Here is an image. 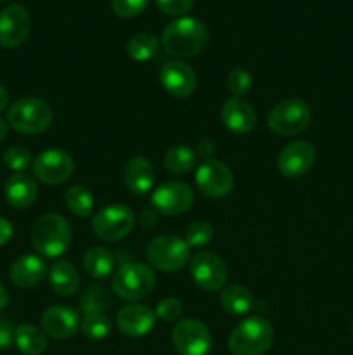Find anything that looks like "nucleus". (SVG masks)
Returning <instances> with one entry per match:
<instances>
[{"mask_svg": "<svg viewBox=\"0 0 353 355\" xmlns=\"http://www.w3.org/2000/svg\"><path fill=\"white\" fill-rule=\"evenodd\" d=\"M161 44L173 58H192L208 44V30L197 17L180 16L165 28Z\"/></svg>", "mask_w": 353, "mask_h": 355, "instance_id": "obj_1", "label": "nucleus"}, {"mask_svg": "<svg viewBox=\"0 0 353 355\" xmlns=\"http://www.w3.org/2000/svg\"><path fill=\"white\" fill-rule=\"evenodd\" d=\"M273 345V326L262 315H251L239 322L228 336L232 355H263Z\"/></svg>", "mask_w": 353, "mask_h": 355, "instance_id": "obj_2", "label": "nucleus"}, {"mask_svg": "<svg viewBox=\"0 0 353 355\" xmlns=\"http://www.w3.org/2000/svg\"><path fill=\"white\" fill-rule=\"evenodd\" d=\"M31 243L42 257H61L71 243V225L59 214L42 215L31 229Z\"/></svg>", "mask_w": 353, "mask_h": 355, "instance_id": "obj_3", "label": "nucleus"}, {"mask_svg": "<svg viewBox=\"0 0 353 355\" xmlns=\"http://www.w3.org/2000/svg\"><path fill=\"white\" fill-rule=\"evenodd\" d=\"M311 123V110L300 97L280 101L270 110L266 127L279 137L298 135L307 130Z\"/></svg>", "mask_w": 353, "mask_h": 355, "instance_id": "obj_4", "label": "nucleus"}, {"mask_svg": "<svg viewBox=\"0 0 353 355\" xmlns=\"http://www.w3.org/2000/svg\"><path fill=\"white\" fill-rule=\"evenodd\" d=\"M7 123L23 135H38L52 123V110L38 97H23L9 107Z\"/></svg>", "mask_w": 353, "mask_h": 355, "instance_id": "obj_5", "label": "nucleus"}, {"mask_svg": "<svg viewBox=\"0 0 353 355\" xmlns=\"http://www.w3.org/2000/svg\"><path fill=\"white\" fill-rule=\"evenodd\" d=\"M156 276L145 263L127 262L114 272L111 288L125 302H138L154 290Z\"/></svg>", "mask_w": 353, "mask_h": 355, "instance_id": "obj_6", "label": "nucleus"}, {"mask_svg": "<svg viewBox=\"0 0 353 355\" xmlns=\"http://www.w3.org/2000/svg\"><path fill=\"white\" fill-rule=\"evenodd\" d=\"M145 257L154 269L161 272H175L189 262L190 248L185 239L173 234H163L149 243Z\"/></svg>", "mask_w": 353, "mask_h": 355, "instance_id": "obj_7", "label": "nucleus"}, {"mask_svg": "<svg viewBox=\"0 0 353 355\" xmlns=\"http://www.w3.org/2000/svg\"><path fill=\"white\" fill-rule=\"evenodd\" d=\"M135 225V215L127 205H109L97 211L92 218V229L102 241H120L127 238Z\"/></svg>", "mask_w": 353, "mask_h": 355, "instance_id": "obj_8", "label": "nucleus"}, {"mask_svg": "<svg viewBox=\"0 0 353 355\" xmlns=\"http://www.w3.org/2000/svg\"><path fill=\"white\" fill-rule=\"evenodd\" d=\"M172 340L180 355H208L213 345L208 326L197 319H180L173 328Z\"/></svg>", "mask_w": 353, "mask_h": 355, "instance_id": "obj_9", "label": "nucleus"}, {"mask_svg": "<svg viewBox=\"0 0 353 355\" xmlns=\"http://www.w3.org/2000/svg\"><path fill=\"white\" fill-rule=\"evenodd\" d=\"M194 193L190 186L179 182V180H168L163 182L152 191L151 205L158 214L166 217H176L182 215L192 207Z\"/></svg>", "mask_w": 353, "mask_h": 355, "instance_id": "obj_10", "label": "nucleus"}, {"mask_svg": "<svg viewBox=\"0 0 353 355\" xmlns=\"http://www.w3.org/2000/svg\"><path fill=\"white\" fill-rule=\"evenodd\" d=\"M33 173L40 182L57 186L66 182L75 172V162L64 149H45L33 159Z\"/></svg>", "mask_w": 353, "mask_h": 355, "instance_id": "obj_11", "label": "nucleus"}, {"mask_svg": "<svg viewBox=\"0 0 353 355\" xmlns=\"http://www.w3.org/2000/svg\"><path fill=\"white\" fill-rule=\"evenodd\" d=\"M190 276L201 290L215 293L218 290H224L228 270L217 253L199 252L190 260Z\"/></svg>", "mask_w": 353, "mask_h": 355, "instance_id": "obj_12", "label": "nucleus"}, {"mask_svg": "<svg viewBox=\"0 0 353 355\" xmlns=\"http://www.w3.org/2000/svg\"><path fill=\"white\" fill-rule=\"evenodd\" d=\"M196 184L208 198H225L234 189V173L220 159H204L196 172Z\"/></svg>", "mask_w": 353, "mask_h": 355, "instance_id": "obj_13", "label": "nucleus"}, {"mask_svg": "<svg viewBox=\"0 0 353 355\" xmlns=\"http://www.w3.org/2000/svg\"><path fill=\"white\" fill-rule=\"evenodd\" d=\"M31 31L30 12L19 3H12L0 10V45L16 49L26 42Z\"/></svg>", "mask_w": 353, "mask_h": 355, "instance_id": "obj_14", "label": "nucleus"}, {"mask_svg": "<svg viewBox=\"0 0 353 355\" xmlns=\"http://www.w3.org/2000/svg\"><path fill=\"white\" fill-rule=\"evenodd\" d=\"M317 159L315 148L307 141H293L284 146L277 158V168L286 179H300L311 170Z\"/></svg>", "mask_w": 353, "mask_h": 355, "instance_id": "obj_15", "label": "nucleus"}, {"mask_svg": "<svg viewBox=\"0 0 353 355\" xmlns=\"http://www.w3.org/2000/svg\"><path fill=\"white\" fill-rule=\"evenodd\" d=\"M159 82L172 97L185 99V97L192 96V92L196 90L197 78L194 69L185 62L168 61L163 64L161 71H159Z\"/></svg>", "mask_w": 353, "mask_h": 355, "instance_id": "obj_16", "label": "nucleus"}, {"mask_svg": "<svg viewBox=\"0 0 353 355\" xmlns=\"http://www.w3.org/2000/svg\"><path fill=\"white\" fill-rule=\"evenodd\" d=\"M225 128L235 135H246L255 128L256 113L251 104L242 97H228L220 110Z\"/></svg>", "mask_w": 353, "mask_h": 355, "instance_id": "obj_17", "label": "nucleus"}, {"mask_svg": "<svg viewBox=\"0 0 353 355\" xmlns=\"http://www.w3.org/2000/svg\"><path fill=\"white\" fill-rule=\"evenodd\" d=\"M42 328L55 340H68L80 329V318L76 311L64 305H52L42 314Z\"/></svg>", "mask_w": 353, "mask_h": 355, "instance_id": "obj_18", "label": "nucleus"}, {"mask_svg": "<svg viewBox=\"0 0 353 355\" xmlns=\"http://www.w3.org/2000/svg\"><path fill=\"white\" fill-rule=\"evenodd\" d=\"M116 324L125 336L138 338L151 333L156 324V314L149 307L141 304H128L118 312Z\"/></svg>", "mask_w": 353, "mask_h": 355, "instance_id": "obj_19", "label": "nucleus"}, {"mask_svg": "<svg viewBox=\"0 0 353 355\" xmlns=\"http://www.w3.org/2000/svg\"><path fill=\"white\" fill-rule=\"evenodd\" d=\"M47 276V266L38 255H23L12 262L9 269V277L17 288L30 290L38 286Z\"/></svg>", "mask_w": 353, "mask_h": 355, "instance_id": "obj_20", "label": "nucleus"}, {"mask_svg": "<svg viewBox=\"0 0 353 355\" xmlns=\"http://www.w3.org/2000/svg\"><path fill=\"white\" fill-rule=\"evenodd\" d=\"M123 180L128 191L142 196V194H147L154 186L156 170L147 158L135 156V158L128 159V163L125 165Z\"/></svg>", "mask_w": 353, "mask_h": 355, "instance_id": "obj_21", "label": "nucleus"}, {"mask_svg": "<svg viewBox=\"0 0 353 355\" xmlns=\"http://www.w3.org/2000/svg\"><path fill=\"white\" fill-rule=\"evenodd\" d=\"M3 193H6V200L10 207L24 210L37 201L38 186L33 177L26 175V173H14L12 177L7 179Z\"/></svg>", "mask_w": 353, "mask_h": 355, "instance_id": "obj_22", "label": "nucleus"}, {"mask_svg": "<svg viewBox=\"0 0 353 355\" xmlns=\"http://www.w3.org/2000/svg\"><path fill=\"white\" fill-rule=\"evenodd\" d=\"M48 283L59 297H73L80 288L78 270L73 263L59 260L48 269Z\"/></svg>", "mask_w": 353, "mask_h": 355, "instance_id": "obj_23", "label": "nucleus"}, {"mask_svg": "<svg viewBox=\"0 0 353 355\" xmlns=\"http://www.w3.org/2000/svg\"><path fill=\"white\" fill-rule=\"evenodd\" d=\"M83 269L93 279L111 276L114 269V257L104 246H90L83 255Z\"/></svg>", "mask_w": 353, "mask_h": 355, "instance_id": "obj_24", "label": "nucleus"}, {"mask_svg": "<svg viewBox=\"0 0 353 355\" xmlns=\"http://www.w3.org/2000/svg\"><path fill=\"white\" fill-rule=\"evenodd\" d=\"M220 304L228 314L244 315L253 309L255 298H253L251 291L242 284H230L221 290Z\"/></svg>", "mask_w": 353, "mask_h": 355, "instance_id": "obj_25", "label": "nucleus"}, {"mask_svg": "<svg viewBox=\"0 0 353 355\" xmlns=\"http://www.w3.org/2000/svg\"><path fill=\"white\" fill-rule=\"evenodd\" d=\"M14 343L24 355H40L47 349V336L33 324H19L14 329Z\"/></svg>", "mask_w": 353, "mask_h": 355, "instance_id": "obj_26", "label": "nucleus"}, {"mask_svg": "<svg viewBox=\"0 0 353 355\" xmlns=\"http://www.w3.org/2000/svg\"><path fill=\"white\" fill-rule=\"evenodd\" d=\"M196 162L197 153L194 149L187 148V146H173L165 153V158H163L165 168L168 172L175 173V175L189 173L196 166Z\"/></svg>", "mask_w": 353, "mask_h": 355, "instance_id": "obj_27", "label": "nucleus"}, {"mask_svg": "<svg viewBox=\"0 0 353 355\" xmlns=\"http://www.w3.org/2000/svg\"><path fill=\"white\" fill-rule=\"evenodd\" d=\"M159 45H161V40L156 35L141 31V33L132 35L130 40L127 42V54L134 61H149L158 54Z\"/></svg>", "mask_w": 353, "mask_h": 355, "instance_id": "obj_28", "label": "nucleus"}, {"mask_svg": "<svg viewBox=\"0 0 353 355\" xmlns=\"http://www.w3.org/2000/svg\"><path fill=\"white\" fill-rule=\"evenodd\" d=\"M80 311L83 315L104 314L111 305V293L104 284H92L80 295Z\"/></svg>", "mask_w": 353, "mask_h": 355, "instance_id": "obj_29", "label": "nucleus"}, {"mask_svg": "<svg viewBox=\"0 0 353 355\" xmlns=\"http://www.w3.org/2000/svg\"><path fill=\"white\" fill-rule=\"evenodd\" d=\"M64 203L75 217L87 218L92 215L96 200H93V194L90 193L89 187L76 184V186H71L66 191Z\"/></svg>", "mask_w": 353, "mask_h": 355, "instance_id": "obj_30", "label": "nucleus"}, {"mask_svg": "<svg viewBox=\"0 0 353 355\" xmlns=\"http://www.w3.org/2000/svg\"><path fill=\"white\" fill-rule=\"evenodd\" d=\"M80 329L90 340H102L111 333V321L104 314L83 315Z\"/></svg>", "mask_w": 353, "mask_h": 355, "instance_id": "obj_31", "label": "nucleus"}, {"mask_svg": "<svg viewBox=\"0 0 353 355\" xmlns=\"http://www.w3.org/2000/svg\"><path fill=\"white\" fill-rule=\"evenodd\" d=\"M183 239L189 248H203V246L210 245L213 239V227L208 220H196L187 225Z\"/></svg>", "mask_w": 353, "mask_h": 355, "instance_id": "obj_32", "label": "nucleus"}, {"mask_svg": "<svg viewBox=\"0 0 353 355\" xmlns=\"http://www.w3.org/2000/svg\"><path fill=\"white\" fill-rule=\"evenodd\" d=\"M2 162L7 168L16 173H23L28 166L33 165L31 153L26 148H23V146H10V148H7L2 155Z\"/></svg>", "mask_w": 353, "mask_h": 355, "instance_id": "obj_33", "label": "nucleus"}, {"mask_svg": "<svg viewBox=\"0 0 353 355\" xmlns=\"http://www.w3.org/2000/svg\"><path fill=\"white\" fill-rule=\"evenodd\" d=\"M253 85V78L244 68H234L227 76V89L232 97H242L249 92Z\"/></svg>", "mask_w": 353, "mask_h": 355, "instance_id": "obj_34", "label": "nucleus"}, {"mask_svg": "<svg viewBox=\"0 0 353 355\" xmlns=\"http://www.w3.org/2000/svg\"><path fill=\"white\" fill-rule=\"evenodd\" d=\"M149 0H111L114 14L121 19H132L145 10Z\"/></svg>", "mask_w": 353, "mask_h": 355, "instance_id": "obj_35", "label": "nucleus"}, {"mask_svg": "<svg viewBox=\"0 0 353 355\" xmlns=\"http://www.w3.org/2000/svg\"><path fill=\"white\" fill-rule=\"evenodd\" d=\"M183 312V307H182V302L179 300V298H165V300H161L158 304V307H156V318L163 319V321L166 322H172V321H176V319H180V315H182Z\"/></svg>", "mask_w": 353, "mask_h": 355, "instance_id": "obj_36", "label": "nucleus"}, {"mask_svg": "<svg viewBox=\"0 0 353 355\" xmlns=\"http://www.w3.org/2000/svg\"><path fill=\"white\" fill-rule=\"evenodd\" d=\"M156 6L168 16H182L192 9L194 0H156Z\"/></svg>", "mask_w": 353, "mask_h": 355, "instance_id": "obj_37", "label": "nucleus"}, {"mask_svg": "<svg viewBox=\"0 0 353 355\" xmlns=\"http://www.w3.org/2000/svg\"><path fill=\"white\" fill-rule=\"evenodd\" d=\"M14 342V328L7 319L0 318V350H6Z\"/></svg>", "mask_w": 353, "mask_h": 355, "instance_id": "obj_38", "label": "nucleus"}, {"mask_svg": "<svg viewBox=\"0 0 353 355\" xmlns=\"http://www.w3.org/2000/svg\"><path fill=\"white\" fill-rule=\"evenodd\" d=\"M14 236V227L6 217H0V246L7 245V243L12 239Z\"/></svg>", "mask_w": 353, "mask_h": 355, "instance_id": "obj_39", "label": "nucleus"}, {"mask_svg": "<svg viewBox=\"0 0 353 355\" xmlns=\"http://www.w3.org/2000/svg\"><path fill=\"white\" fill-rule=\"evenodd\" d=\"M215 151V146L213 142L208 141V139H204V141L199 142V146H197V156H204L206 159H211V155H213Z\"/></svg>", "mask_w": 353, "mask_h": 355, "instance_id": "obj_40", "label": "nucleus"}, {"mask_svg": "<svg viewBox=\"0 0 353 355\" xmlns=\"http://www.w3.org/2000/svg\"><path fill=\"white\" fill-rule=\"evenodd\" d=\"M156 214L152 210H144L141 215V224L144 225V227H152V225L156 224Z\"/></svg>", "mask_w": 353, "mask_h": 355, "instance_id": "obj_41", "label": "nucleus"}, {"mask_svg": "<svg viewBox=\"0 0 353 355\" xmlns=\"http://www.w3.org/2000/svg\"><path fill=\"white\" fill-rule=\"evenodd\" d=\"M7 103H9V94H7L6 87L0 83V113L7 107Z\"/></svg>", "mask_w": 353, "mask_h": 355, "instance_id": "obj_42", "label": "nucleus"}, {"mask_svg": "<svg viewBox=\"0 0 353 355\" xmlns=\"http://www.w3.org/2000/svg\"><path fill=\"white\" fill-rule=\"evenodd\" d=\"M7 304H9V293H7L6 288L0 284V311H3V309L7 307Z\"/></svg>", "mask_w": 353, "mask_h": 355, "instance_id": "obj_43", "label": "nucleus"}, {"mask_svg": "<svg viewBox=\"0 0 353 355\" xmlns=\"http://www.w3.org/2000/svg\"><path fill=\"white\" fill-rule=\"evenodd\" d=\"M7 132H9V123H7V121H3L2 118H0V142H2L3 139L7 137Z\"/></svg>", "mask_w": 353, "mask_h": 355, "instance_id": "obj_44", "label": "nucleus"}, {"mask_svg": "<svg viewBox=\"0 0 353 355\" xmlns=\"http://www.w3.org/2000/svg\"><path fill=\"white\" fill-rule=\"evenodd\" d=\"M0 2H6V0H0Z\"/></svg>", "mask_w": 353, "mask_h": 355, "instance_id": "obj_45", "label": "nucleus"}]
</instances>
